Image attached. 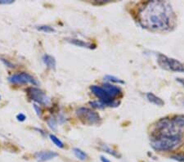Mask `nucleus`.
<instances>
[{
	"mask_svg": "<svg viewBox=\"0 0 184 162\" xmlns=\"http://www.w3.org/2000/svg\"><path fill=\"white\" fill-rule=\"evenodd\" d=\"M49 138H50L51 141L53 142V143L55 144L57 147H59V148H63L64 143L61 141L60 139H58L57 137L55 136V135H53V134H50V135H49Z\"/></svg>",
	"mask_w": 184,
	"mask_h": 162,
	"instance_id": "dca6fc26",
	"label": "nucleus"
},
{
	"mask_svg": "<svg viewBox=\"0 0 184 162\" xmlns=\"http://www.w3.org/2000/svg\"><path fill=\"white\" fill-rule=\"evenodd\" d=\"M27 96L30 99L34 102L43 105L49 104V98L46 96V94L41 89L35 87H30L26 90Z\"/></svg>",
	"mask_w": 184,
	"mask_h": 162,
	"instance_id": "0eeeda50",
	"label": "nucleus"
},
{
	"mask_svg": "<svg viewBox=\"0 0 184 162\" xmlns=\"http://www.w3.org/2000/svg\"><path fill=\"white\" fill-rule=\"evenodd\" d=\"M155 136H172L181 133V131L175 125L172 120L168 118L161 119L157 122L155 125Z\"/></svg>",
	"mask_w": 184,
	"mask_h": 162,
	"instance_id": "7ed1b4c3",
	"label": "nucleus"
},
{
	"mask_svg": "<svg viewBox=\"0 0 184 162\" xmlns=\"http://www.w3.org/2000/svg\"><path fill=\"white\" fill-rule=\"evenodd\" d=\"M174 20L171 5L165 1H151L141 9L139 21L145 28L151 30H166Z\"/></svg>",
	"mask_w": 184,
	"mask_h": 162,
	"instance_id": "f257e3e1",
	"label": "nucleus"
},
{
	"mask_svg": "<svg viewBox=\"0 0 184 162\" xmlns=\"http://www.w3.org/2000/svg\"><path fill=\"white\" fill-rule=\"evenodd\" d=\"M33 107H34V111H35V112H36L37 115L38 116H41L42 115V111H41V108L40 107V106H38L37 104H33Z\"/></svg>",
	"mask_w": 184,
	"mask_h": 162,
	"instance_id": "5701e85b",
	"label": "nucleus"
},
{
	"mask_svg": "<svg viewBox=\"0 0 184 162\" xmlns=\"http://www.w3.org/2000/svg\"><path fill=\"white\" fill-rule=\"evenodd\" d=\"M174 124L181 130V129H184V115H177L172 119Z\"/></svg>",
	"mask_w": 184,
	"mask_h": 162,
	"instance_id": "4468645a",
	"label": "nucleus"
},
{
	"mask_svg": "<svg viewBox=\"0 0 184 162\" xmlns=\"http://www.w3.org/2000/svg\"><path fill=\"white\" fill-rule=\"evenodd\" d=\"M158 63L161 67L167 71L175 72H184V65L179 61L160 54L158 56Z\"/></svg>",
	"mask_w": 184,
	"mask_h": 162,
	"instance_id": "20e7f679",
	"label": "nucleus"
},
{
	"mask_svg": "<svg viewBox=\"0 0 184 162\" xmlns=\"http://www.w3.org/2000/svg\"><path fill=\"white\" fill-rule=\"evenodd\" d=\"M90 89L96 97L100 99L101 102H102L106 105V107H116L119 103L114 102V98L111 97L108 94V93L103 89L102 87L92 85L90 87Z\"/></svg>",
	"mask_w": 184,
	"mask_h": 162,
	"instance_id": "423d86ee",
	"label": "nucleus"
},
{
	"mask_svg": "<svg viewBox=\"0 0 184 162\" xmlns=\"http://www.w3.org/2000/svg\"><path fill=\"white\" fill-rule=\"evenodd\" d=\"M101 160H102V162H110L107 158H106L104 157H101Z\"/></svg>",
	"mask_w": 184,
	"mask_h": 162,
	"instance_id": "bb28decb",
	"label": "nucleus"
},
{
	"mask_svg": "<svg viewBox=\"0 0 184 162\" xmlns=\"http://www.w3.org/2000/svg\"><path fill=\"white\" fill-rule=\"evenodd\" d=\"M14 3L12 0H0V4H12Z\"/></svg>",
	"mask_w": 184,
	"mask_h": 162,
	"instance_id": "393cba45",
	"label": "nucleus"
},
{
	"mask_svg": "<svg viewBox=\"0 0 184 162\" xmlns=\"http://www.w3.org/2000/svg\"><path fill=\"white\" fill-rule=\"evenodd\" d=\"M69 42L71 43L72 44L76 45V46H79V47L81 48H94L95 45L90 44V43L84 42L83 40H80V39H71L68 40Z\"/></svg>",
	"mask_w": 184,
	"mask_h": 162,
	"instance_id": "ddd939ff",
	"label": "nucleus"
},
{
	"mask_svg": "<svg viewBox=\"0 0 184 162\" xmlns=\"http://www.w3.org/2000/svg\"><path fill=\"white\" fill-rule=\"evenodd\" d=\"M102 150L104 151L105 152L108 153V154L111 155V156H113L115 157H120V155L117 153V152L116 151H114L113 149H110L109 146H107L106 145H102Z\"/></svg>",
	"mask_w": 184,
	"mask_h": 162,
	"instance_id": "a211bd4d",
	"label": "nucleus"
},
{
	"mask_svg": "<svg viewBox=\"0 0 184 162\" xmlns=\"http://www.w3.org/2000/svg\"><path fill=\"white\" fill-rule=\"evenodd\" d=\"M0 99H1V96H0Z\"/></svg>",
	"mask_w": 184,
	"mask_h": 162,
	"instance_id": "cd10ccee",
	"label": "nucleus"
},
{
	"mask_svg": "<svg viewBox=\"0 0 184 162\" xmlns=\"http://www.w3.org/2000/svg\"><path fill=\"white\" fill-rule=\"evenodd\" d=\"M36 29L38 30H40V31L45 32V33H53V32H55V30L53 29V27H51L50 26H46V25L36 26Z\"/></svg>",
	"mask_w": 184,
	"mask_h": 162,
	"instance_id": "f3484780",
	"label": "nucleus"
},
{
	"mask_svg": "<svg viewBox=\"0 0 184 162\" xmlns=\"http://www.w3.org/2000/svg\"><path fill=\"white\" fill-rule=\"evenodd\" d=\"M102 88L105 89L106 91L107 92L108 94L110 95V97H113V98H115L116 96L120 95L121 93L120 89H119L118 87L112 85V84H105L103 85Z\"/></svg>",
	"mask_w": 184,
	"mask_h": 162,
	"instance_id": "9d476101",
	"label": "nucleus"
},
{
	"mask_svg": "<svg viewBox=\"0 0 184 162\" xmlns=\"http://www.w3.org/2000/svg\"><path fill=\"white\" fill-rule=\"evenodd\" d=\"M47 125H48V126H49L52 129H56V128H57V122H56L54 118L48 119V120H47Z\"/></svg>",
	"mask_w": 184,
	"mask_h": 162,
	"instance_id": "412c9836",
	"label": "nucleus"
},
{
	"mask_svg": "<svg viewBox=\"0 0 184 162\" xmlns=\"http://www.w3.org/2000/svg\"><path fill=\"white\" fill-rule=\"evenodd\" d=\"M58 156L57 153L54 152H51V151H46V152H36L34 155L35 159L37 160L38 162H45L50 160L54 159L55 157Z\"/></svg>",
	"mask_w": 184,
	"mask_h": 162,
	"instance_id": "1a4fd4ad",
	"label": "nucleus"
},
{
	"mask_svg": "<svg viewBox=\"0 0 184 162\" xmlns=\"http://www.w3.org/2000/svg\"><path fill=\"white\" fill-rule=\"evenodd\" d=\"M9 82L14 84H30L33 85H38L39 83L36 79L30 76V74L26 72H21V73L15 74L9 77Z\"/></svg>",
	"mask_w": 184,
	"mask_h": 162,
	"instance_id": "6e6552de",
	"label": "nucleus"
},
{
	"mask_svg": "<svg viewBox=\"0 0 184 162\" xmlns=\"http://www.w3.org/2000/svg\"><path fill=\"white\" fill-rule=\"evenodd\" d=\"M176 79H177V81H178V82H179V83H180V84H181L182 85H183V86H184V79L177 78Z\"/></svg>",
	"mask_w": 184,
	"mask_h": 162,
	"instance_id": "a878e982",
	"label": "nucleus"
},
{
	"mask_svg": "<svg viewBox=\"0 0 184 162\" xmlns=\"http://www.w3.org/2000/svg\"><path fill=\"white\" fill-rule=\"evenodd\" d=\"M89 103L92 107L98 108V109H102V108H104V107H106V105L104 104L102 102H101V101H94V102H90Z\"/></svg>",
	"mask_w": 184,
	"mask_h": 162,
	"instance_id": "6ab92c4d",
	"label": "nucleus"
},
{
	"mask_svg": "<svg viewBox=\"0 0 184 162\" xmlns=\"http://www.w3.org/2000/svg\"><path fill=\"white\" fill-rule=\"evenodd\" d=\"M147 98L148 99V101L153 104L156 105V106H159V107H162L165 104V102L161 98H160L157 96H155V94L152 93H147Z\"/></svg>",
	"mask_w": 184,
	"mask_h": 162,
	"instance_id": "f8f14e48",
	"label": "nucleus"
},
{
	"mask_svg": "<svg viewBox=\"0 0 184 162\" xmlns=\"http://www.w3.org/2000/svg\"><path fill=\"white\" fill-rule=\"evenodd\" d=\"M16 119H17L18 121L23 122V121H25L26 119V116L24 115V114H22V113H20V114H18V115H16Z\"/></svg>",
	"mask_w": 184,
	"mask_h": 162,
	"instance_id": "b1692460",
	"label": "nucleus"
},
{
	"mask_svg": "<svg viewBox=\"0 0 184 162\" xmlns=\"http://www.w3.org/2000/svg\"><path fill=\"white\" fill-rule=\"evenodd\" d=\"M171 159L175 160L179 162H184V155H174L171 157Z\"/></svg>",
	"mask_w": 184,
	"mask_h": 162,
	"instance_id": "4be33fe9",
	"label": "nucleus"
},
{
	"mask_svg": "<svg viewBox=\"0 0 184 162\" xmlns=\"http://www.w3.org/2000/svg\"><path fill=\"white\" fill-rule=\"evenodd\" d=\"M106 80L109 81V82H115V83H120V84H124V81H122L120 79L116 78L115 76H106L104 78Z\"/></svg>",
	"mask_w": 184,
	"mask_h": 162,
	"instance_id": "aec40b11",
	"label": "nucleus"
},
{
	"mask_svg": "<svg viewBox=\"0 0 184 162\" xmlns=\"http://www.w3.org/2000/svg\"><path fill=\"white\" fill-rule=\"evenodd\" d=\"M73 152L75 156L78 158L79 160H82V161H84V160H86L88 158V155L84 152V151H82L81 149H79V148H74L73 149Z\"/></svg>",
	"mask_w": 184,
	"mask_h": 162,
	"instance_id": "2eb2a0df",
	"label": "nucleus"
},
{
	"mask_svg": "<svg viewBox=\"0 0 184 162\" xmlns=\"http://www.w3.org/2000/svg\"><path fill=\"white\" fill-rule=\"evenodd\" d=\"M77 116L82 122L88 125H97L101 121L100 115L94 111L89 109L87 107H80L76 111Z\"/></svg>",
	"mask_w": 184,
	"mask_h": 162,
	"instance_id": "39448f33",
	"label": "nucleus"
},
{
	"mask_svg": "<svg viewBox=\"0 0 184 162\" xmlns=\"http://www.w3.org/2000/svg\"><path fill=\"white\" fill-rule=\"evenodd\" d=\"M182 133L172 136H155L151 140V146L157 152H170L181 144Z\"/></svg>",
	"mask_w": 184,
	"mask_h": 162,
	"instance_id": "f03ea898",
	"label": "nucleus"
},
{
	"mask_svg": "<svg viewBox=\"0 0 184 162\" xmlns=\"http://www.w3.org/2000/svg\"><path fill=\"white\" fill-rule=\"evenodd\" d=\"M43 62L44 63L47 68L50 70H55L56 68V60L53 56L44 54L42 58Z\"/></svg>",
	"mask_w": 184,
	"mask_h": 162,
	"instance_id": "9b49d317",
	"label": "nucleus"
}]
</instances>
